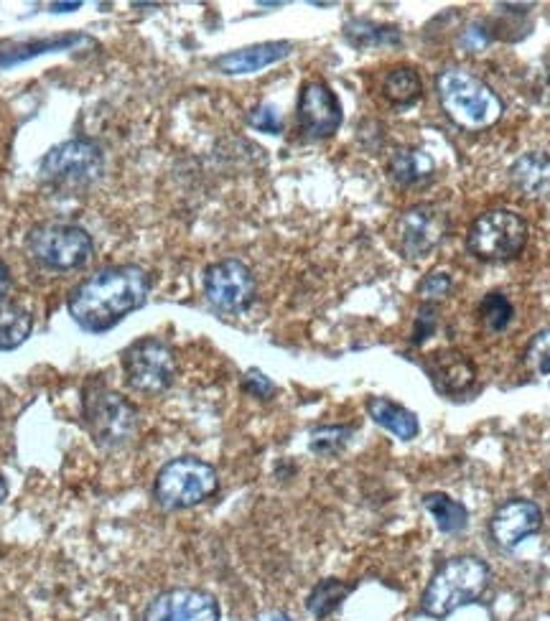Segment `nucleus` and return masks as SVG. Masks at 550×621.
<instances>
[{"label": "nucleus", "mask_w": 550, "mask_h": 621, "mask_svg": "<svg viewBox=\"0 0 550 621\" xmlns=\"http://www.w3.org/2000/svg\"><path fill=\"white\" fill-rule=\"evenodd\" d=\"M151 280L138 265H110L85 278L69 293V316L79 329L105 334L125 316L146 306Z\"/></svg>", "instance_id": "nucleus-1"}, {"label": "nucleus", "mask_w": 550, "mask_h": 621, "mask_svg": "<svg viewBox=\"0 0 550 621\" xmlns=\"http://www.w3.org/2000/svg\"><path fill=\"white\" fill-rule=\"evenodd\" d=\"M438 102L464 130H487L500 123L505 102L477 74L461 67H446L436 77Z\"/></svg>", "instance_id": "nucleus-2"}, {"label": "nucleus", "mask_w": 550, "mask_h": 621, "mask_svg": "<svg viewBox=\"0 0 550 621\" xmlns=\"http://www.w3.org/2000/svg\"><path fill=\"white\" fill-rule=\"evenodd\" d=\"M489 566L477 555H459L446 560L428 581L421 606L426 614L444 619L466 604H474L489 586Z\"/></svg>", "instance_id": "nucleus-3"}, {"label": "nucleus", "mask_w": 550, "mask_h": 621, "mask_svg": "<svg viewBox=\"0 0 550 621\" xmlns=\"http://www.w3.org/2000/svg\"><path fill=\"white\" fill-rule=\"evenodd\" d=\"M26 252L41 268L54 273H69V270L85 268L90 263L95 242L92 235L69 222H41L31 227L26 235Z\"/></svg>", "instance_id": "nucleus-4"}, {"label": "nucleus", "mask_w": 550, "mask_h": 621, "mask_svg": "<svg viewBox=\"0 0 550 621\" xmlns=\"http://www.w3.org/2000/svg\"><path fill=\"white\" fill-rule=\"evenodd\" d=\"M82 423L97 446L115 448L123 446L135 433L138 413L123 395L102 382L90 380L82 390Z\"/></svg>", "instance_id": "nucleus-5"}, {"label": "nucleus", "mask_w": 550, "mask_h": 621, "mask_svg": "<svg viewBox=\"0 0 550 621\" xmlns=\"http://www.w3.org/2000/svg\"><path fill=\"white\" fill-rule=\"evenodd\" d=\"M219 487V476L212 464L197 456H179L171 459L156 476V502L163 510L179 512L191 510L212 497Z\"/></svg>", "instance_id": "nucleus-6"}, {"label": "nucleus", "mask_w": 550, "mask_h": 621, "mask_svg": "<svg viewBox=\"0 0 550 621\" xmlns=\"http://www.w3.org/2000/svg\"><path fill=\"white\" fill-rule=\"evenodd\" d=\"M528 222L512 209H489L479 214L466 235V247L484 263H507L528 247Z\"/></svg>", "instance_id": "nucleus-7"}, {"label": "nucleus", "mask_w": 550, "mask_h": 621, "mask_svg": "<svg viewBox=\"0 0 550 621\" xmlns=\"http://www.w3.org/2000/svg\"><path fill=\"white\" fill-rule=\"evenodd\" d=\"M125 382L141 395H161L176 380L174 349L156 336H146L123 352Z\"/></svg>", "instance_id": "nucleus-8"}, {"label": "nucleus", "mask_w": 550, "mask_h": 621, "mask_svg": "<svg viewBox=\"0 0 550 621\" xmlns=\"http://www.w3.org/2000/svg\"><path fill=\"white\" fill-rule=\"evenodd\" d=\"M102 174V151L95 140L74 138L41 158V176L57 186H87Z\"/></svg>", "instance_id": "nucleus-9"}, {"label": "nucleus", "mask_w": 550, "mask_h": 621, "mask_svg": "<svg viewBox=\"0 0 550 621\" xmlns=\"http://www.w3.org/2000/svg\"><path fill=\"white\" fill-rule=\"evenodd\" d=\"M449 232V217L433 204H416L405 209L393 227V242L403 258L421 260L428 258Z\"/></svg>", "instance_id": "nucleus-10"}, {"label": "nucleus", "mask_w": 550, "mask_h": 621, "mask_svg": "<svg viewBox=\"0 0 550 621\" xmlns=\"http://www.w3.org/2000/svg\"><path fill=\"white\" fill-rule=\"evenodd\" d=\"M204 296L222 314H242L255 298L253 270L237 258L209 265L204 270Z\"/></svg>", "instance_id": "nucleus-11"}, {"label": "nucleus", "mask_w": 550, "mask_h": 621, "mask_svg": "<svg viewBox=\"0 0 550 621\" xmlns=\"http://www.w3.org/2000/svg\"><path fill=\"white\" fill-rule=\"evenodd\" d=\"M298 128L304 130L306 138L324 140L332 138L339 130L344 120L342 102H339L337 92L321 79H309L301 84L298 90Z\"/></svg>", "instance_id": "nucleus-12"}, {"label": "nucleus", "mask_w": 550, "mask_h": 621, "mask_svg": "<svg viewBox=\"0 0 550 621\" xmlns=\"http://www.w3.org/2000/svg\"><path fill=\"white\" fill-rule=\"evenodd\" d=\"M143 621H219V604L202 588H171L148 604Z\"/></svg>", "instance_id": "nucleus-13"}, {"label": "nucleus", "mask_w": 550, "mask_h": 621, "mask_svg": "<svg viewBox=\"0 0 550 621\" xmlns=\"http://www.w3.org/2000/svg\"><path fill=\"white\" fill-rule=\"evenodd\" d=\"M543 527V510L533 499H507L489 520V535L502 550H515Z\"/></svg>", "instance_id": "nucleus-14"}, {"label": "nucleus", "mask_w": 550, "mask_h": 621, "mask_svg": "<svg viewBox=\"0 0 550 621\" xmlns=\"http://www.w3.org/2000/svg\"><path fill=\"white\" fill-rule=\"evenodd\" d=\"M293 51L291 41H263V44L245 46V49L227 51V54L217 56L214 59V67L222 74H255L265 67H273V64L288 59Z\"/></svg>", "instance_id": "nucleus-15"}, {"label": "nucleus", "mask_w": 550, "mask_h": 621, "mask_svg": "<svg viewBox=\"0 0 550 621\" xmlns=\"http://www.w3.org/2000/svg\"><path fill=\"white\" fill-rule=\"evenodd\" d=\"M428 377L444 395H461L474 385L477 367L466 354L449 349V352H436L428 359Z\"/></svg>", "instance_id": "nucleus-16"}, {"label": "nucleus", "mask_w": 550, "mask_h": 621, "mask_svg": "<svg viewBox=\"0 0 550 621\" xmlns=\"http://www.w3.org/2000/svg\"><path fill=\"white\" fill-rule=\"evenodd\" d=\"M510 181L528 199H548L550 196V156L540 151L522 153L510 166Z\"/></svg>", "instance_id": "nucleus-17"}, {"label": "nucleus", "mask_w": 550, "mask_h": 621, "mask_svg": "<svg viewBox=\"0 0 550 621\" xmlns=\"http://www.w3.org/2000/svg\"><path fill=\"white\" fill-rule=\"evenodd\" d=\"M367 413L375 420L377 426H382L385 431L393 433L400 441H413L421 431V423H418V415L413 410L403 408L400 403L388 398H370L367 400Z\"/></svg>", "instance_id": "nucleus-18"}, {"label": "nucleus", "mask_w": 550, "mask_h": 621, "mask_svg": "<svg viewBox=\"0 0 550 621\" xmlns=\"http://www.w3.org/2000/svg\"><path fill=\"white\" fill-rule=\"evenodd\" d=\"M436 171V163H433L431 153H426L423 148H400L390 156L388 174L390 179L398 181L400 186H418L423 181H428Z\"/></svg>", "instance_id": "nucleus-19"}, {"label": "nucleus", "mask_w": 550, "mask_h": 621, "mask_svg": "<svg viewBox=\"0 0 550 621\" xmlns=\"http://www.w3.org/2000/svg\"><path fill=\"white\" fill-rule=\"evenodd\" d=\"M423 507L436 520L438 530L446 532V535H456V532H461L469 525V510H466L459 499L449 497L444 492L426 494L423 497Z\"/></svg>", "instance_id": "nucleus-20"}, {"label": "nucleus", "mask_w": 550, "mask_h": 621, "mask_svg": "<svg viewBox=\"0 0 550 621\" xmlns=\"http://www.w3.org/2000/svg\"><path fill=\"white\" fill-rule=\"evenodd\" d=\"M421 92L423 79L413 67H395L382 82V95L395 107L413 105V102H418Z\"/></svg>", "instance_id": "nucleus-21"}, {"label": "nucleus", "mask_w": 550, "mask_h": 621, "mask_svg": "<svg viewBox=\"0 0 550 621\" xmlns=\"http://www.w3.org/2000/svg\"><path fill=\"white\" fill-rule=\"evenodd\" d=\"M34 331V316L26 308L11 306L0 311V352H11L21 347Z\"/></svg>", "instance_id": "nucleus-22"}, {"label": "nucleus", "mask_w": 550, "mask_h": 621, "mask_svg": "<svg viewBox=\"0 0 550 621\" xmlns=\"http://www.w3.org/2000/svg\"><path fill=\"white\" fill-rule=\"evenodd\" d=\"M349 591H352V586L342 583L339 578H324V581L316 583L314 591H311L309 599H306V609H309L316 619H326V616L334 614V611L342 606V601L347 599Z\"/></svg>", "instance_id": "nucleus-23"}, {"label": "nucleus", "mask_w": 550, "mask_h": 621, "mask_svg": "<svg viewBox=\"0 0 550 621\" xmlns=\"http://www.w3.org/2000/svg\"><path fill=\"white\" fill-rule=\"evenodd\" d=\"M477 314L484 329L492 331V334H500L515 319V306H512V301L505 293H487L482 303H479Z\"/></svg>", "instance_id": "nucleus-24"}, {"label": "nucleus", "mask_w": 550, "mask_h": 621, "mask_svg": "<svg viewBox=\"0 0 550 621\" xmlns=\"http://www.w3.org/2000/svg\"><path fill=\"white\" fill-rule=\"evenodd\" d=\"M79 41H87L85 36L69 34V36H54V39H41L34 44H23L18 49L8 51V54H0V67H11V64L26 62V59H34V56L46 54V51H59L69 49V46H77Z\"/></svg>", "instance_id": "nucleus-25"}, {"label": "nucleus", "mask_w": 550, "mask_h": 621, "mask_svg": "<svg viewBox=\"0 0 550 621\" xmlns=\"http://www.w3.org/2000/svg\"><path fill=\"white\" fill-rule=\"evenodd\" d=\"M347 39L357 46L398 44L400 34H398V28L375 26V23H367V21H354L347 26Z\"/></svg>", "instance_id": "nucleus-26"}, {"label": "nucleus", "mask_w": 550, "mask_h": 621, "mask_svg": "<svg viewBox=\"0 0 550 621\" xmlns=\"http://www.w3.org/2000/svg\"><path fill=\"white\" fill-rule=\"evenodd\" d=\"M352 428L349 426H324L311 433V451L319 456H334L347 446Z\"/></svg>", "instance_id": "nucleus-27"}, {"label": "nucleus", "mask_w": 550, "mask_h": 621, "mask_svg": "<svg viewBox=\"0 0 550 621\" xmlns=\"http://www.w3.org/2000/svg\"><path fill=\"white\" fill-rule=\"evenodd\" d=\"M525 362L535 375H550V329L538 331L533 336V342L528 344V352H525Z\"/></svg>", "instance_id": "nucleus-28"}, {"label": "nucleus", "mask_w": 550, "mask_h": 621, "mask_svg": "<svg viewBox=\"0 0 550 621\" xmlns=\"http://www.w3.org/2000/svg\"><path fill=\"white\" fill-rule=\"evenodd\" d=\"M451 288H454V278H451V273L438 270V273L426 275V278L421 280V286H418V296H423V301L436 306L438 301H444V298L449 296Z\"/></svg>", "instance_id": "nucleus-29"}, {"label": "nucleus", "mask_w": 550, "mask_h": 621, "mask_svg": "<svg viewBox=\"0 0 550 621\" xmlns=\"http://www.w3.org/2000/svg\"><path fill=\"white\" fill-rule=\"evenodd\" d=\"M247 123L253 125L255 130H263V133H270V135H278L283 130V120L273 105L255 107V110L250 112Z\"/></svg>", "instance_id": "nucleus-30"}, {"label": "nucleus", "mask_w": 550, "mask_h": 621, "mask_svg": "<svg viewBox=\"0 0 550 621\" xmlns=\"http://www.w3.org/2000/svg\"><path fill=\"white\" fill-rule=\"evenodd\" d=\"M436 324H438L436 306H433V303H423L421 311H418V316H416V326H413V344L421 347L428 336L436 331Z\"/></svg>", "instance_id": "nucleus-31"}, {"label": "nucleus", "mask_w": 550, "mask_h": 621, "mask_svg": "<svg viewBox=\"0 0 550 621\" xmlns=\"http://www.w3.org/2000/svg\"><path fill=\"white\" fill-rule=\"evenodd\" d=\"M242 385H245V390L250 392V395H255V398H263V400H268L270 395H273V392H275L273 382H270L268 377H265L260 370H250V372H247L245 382H242Z\"/></svg>", "instance_id": "nucleus-32"}, {"label": "nucleus", "mask_w": 550, "mask_h": 621, "mask_svg": "<svg viewBox=\"0 0 550 621\" xmlns=\"http://www.w3.org/2000/svg\"><path fill=\"white\" fill-rule=\"evenodd\" d=\"M461 44L466 46V49H472V51H482L484 46L489 44V34H484L482 26H472L469 31L464 34V39H461Z\"/></svg>", "instance_id": "nucleus-33"}, {"label": "nucleus", "mask_w": 550, "mask_h": 621, "mask_svg": "<svg viewBox=\"0 0 550 621\" xmlns=\"http://www.w3.org/2000/svg\"><path fill=\"white\" fill-rule=\"evenodd\" d=\"M8 291H11V270H8V265L0 260V303L6 301Z\"/></svg>", "instance_id": "nucleus-34"}, {"label": "nucleus", "mask_w": 550, "mask_h": 621, "mask_svg": "<svg viewBox=\"0 0 550 621\" xmlns=\"http://www.w3.org/2000/svg\"><path fill=\"white\" fill-rule=\"evenodd\" d=\"M79 6H82V3H54V6H51V11L69 13V11H79Z\"/></svg>", "instance_id": "nucleus-35"}, {"label": "nucleus", "mask_w": 550, "mask_h": 621, "mask_svg": "<svg viewBox=\"0 0 550 621\" xmlns=\"http://www.w3.org/2000/svg\"><path fill=\"white\" fill-rule=\"evenodd\" d=\"M6 497H8V482L3 479V474H0V504L6 502Z\"/></svg>", "instance_id": "nucleus-36"}, {"label": "nucleus", "mask_w": 550, "mask_h": 621, "mask_svg": "<svg viewBox=\"0 0 550 621\" xmlns=\"http://www.w3.org/2000/svg\"><path fill=\"white\" fill-rule=\"evenodd\" d=\"M273 621H293V619H288L286 614H275V616H273Z\"/></svg>", "instance_id": "nucleus-37"}]
</instances>
